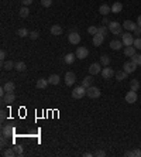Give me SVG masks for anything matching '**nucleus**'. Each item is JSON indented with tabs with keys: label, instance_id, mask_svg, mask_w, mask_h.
<instances>
[{
	"label": "nucleus",
	"instance_id": "1",
	"mask_svg": "<svg viewBox=\"0 0 141 157\" xmlns=\"http://www.w3.org/2000/svg\"><path fill=\"white\" fill-rule=\"evenodd\" d=\"M86 95V88L85 86H76L74 91H72V98H75V99H82V98Z\"/></svg>",
	"mask_w": 141,
	"mask_h": 157
},
{
	"label": "nucleus",
	"instance_id": "2",
	"mask_svg": "<svg viewBox=\"0 0 141 157\" xmlns=\"http://www.w3.org/2000/svg\"><path fill=\"white\" fill-rule=\"evenodd\" d=\"M109 30H110L112 34L118 36V34L122 33V26H120V23H117V21H110V23H109Z\"/></svg>",
	"mask_w": 141,
	"mask_h": 157
},
{
	"label": "nucleus",
	"instance_id": "3",
	"mask_svg": "<svg viewBox=\"0 0 141 157\" xmlns=\"http://www.w3.org/2000/svg\"><path fill=\"white\" fill-rule=\"evenodd\" d=\"M86 95L89 98H92V99H96V98H99L102 95V92H100V89L96 88V86H89V88L86 89Z\"/></svg>",
	"mask_w": 141,
	"mask_h": 157
},
{
	"label": "nucleus",
	"instance_id": "4",
	"mask_svg": "<svg viewBox=\"0 0 141 157\" xmlns=\"http://www.w3.org/2000/svg\"><path fill=\"white\" fill-rule=\"evenodd\" d=\"M68 40H69L70 44H74V46H78L80 42V34L78 31H70V34L68 36Z\"/></svg>",
	"mask_w": 141,
	"mask_h": 157
},
{
	"label": "nucleus",
	"instance_id": "5",
	"mask_svg": "<svg viewBox=\"0 0 141 157\" xmlns=\"http://www.w3.org/2000/svg\"><path fill=\"white\" fill-rule=\"evenodd\" d=\"M88 55H89V50H88L86 47H78V48H76V58L85 60Z\"/></svg>",
	"mask_w": 141,
	"mask_h": 157
},
{
	"label": "nucleus",
	"instance_id": "6",
	"mask_svg": "<svg viewBox=\"0 0 141 157\" xmlns=\"http://www.w3.org/2000/svg\"><path fill=\"white\" fill-rule=\"evenodd\" d=\"M137 99H138V96H137V92L136 91H128V92L126 93V102L127 103H136Z\"/></svg>",
	"mask_w": 141,
	"mask_h": 157
},
{
	"label": "nucleus",
	"instance_id": "7",
	"mask_svg": "<svg viewBox=\"0 0 141 157\" xmlns=\"http://www.w3.org/2000/svg\"><path fill=\"white\" fill-rule=\"evenodd\" d=\"M137 67H138V65L134 64L133 61H128V62H124V65H123V69L126 71L127 74H131V72H134V71L137 69Z\"/></svg>",
	"mask_w": 141,
	"mask_h": 157
},
{
	"label": "nucleus",
	"instance_id": "8",
	"mask_svg": "<svg viewBox=\"0 0 141 157\" xmlns=\"http://www.w3.org/2000/svg\"><path fill=\"white\" fill-rule=\"evenodd\" d=\"M100 74H102V77H103L104 79H110L113 75H116V72H114V71H113V69L107 65V67L102 68V72H100Z\"/></svg>",
	"mask_w": 141,
	"mask_h": 157
},
{
	"label": "nucleus",
	"instance_id": "9",
	"mask_svg": "<svg viewBox=\"0 0 141 157\" xmlns=\"http://www.w3.org/2000/svg\"><path fill=\"white\" fill-rule=\"evenodd\" d=\"M122 41H123V46H133V42H134V40H133V34H128V33H124L122 36Z\"/></svg>",
	"mask_w": 141,
	"mask_h": 157
},
{
	"label": "nucleus",
	"instance_id": "10",
	"mask_svg": "<svg viewBox=\"0 0 141 157\" xmlns=\"http://www.w3.org/2000/svg\"><path fill=\"white\" fill-rule=\"evenodd\" d=\"M100 65L102 64H99V62H93V64H90L89 65V74L90 75H96L99 74V72H102V68H100Z\"/></svg>",
	"mask_w": 141,
	"mask_h": 157
},
{
	"label": "nucleus",
	"instance_id": "11",
	"mask_svg": "<svg viewBox=\"0 0 141 157\" xmlns=\"http://www.w3.org/2000/svg\"><path fill=\"white\" fill-rule=\"evenodd\" d=\"M75 81H76V77L74 72H66L65 74V85L72 86V85L75 83Z\"/></svg>",
	"mask_w": 141,
	"mask_h": 157
},
{
	"label": "nucleus",
	"instance_id": "12",
	"mask_svg": "<svg viewBox=\"0 0 141 157\" xmlns=\"http://www.w3.org/2000/svg\"><path fill=\"white\" fill-rule=\"evenodd\" d=\"M14 101H16L14 92H6V95L2 98V102H3V103H13Z\"/></svg>",
	"mask_w": 141,
	"mask_h": 157
},
{
	"label": "nucleus",
	"instance_id": "13",
	"mask_svg": "<svg viewBox=\"0 0 141 157\" xmlns=\"http://www.w3.org/2000/svg\"><path fill=\"white\" fill-rule=\"evenodd\" d=\"M2 134L6 136V137L13 136V134H14V127H13V126H3V129H2Z\"/></svg>",
	"mask_w": 141,
	"mask_h": 157
},
{
	"label": "nucleus",
	"instance_id": "14",
	"mask_svg": "<svg viewBox=\"0 0 141 157\" xmlns=\"http://www.w3.org/2000/svg\"><path fill=\"white\" fill-rule=\"evenodd\" d=\"M136 27H137V24L133 23L131 20H126V21L123 23V28H124V30H128V31H134Z\"/></svg>",
	"mask_w": 141,
	"mask_h": 157
},
{
	"label": "nucleus",
	"instance_id": "15",
	"mask_svg": "<svg viewBox=\"0 0 141 157\" xmlns=\"http://www.w3.org/2000/svg\"><path fill=\"white\" fill-rule=\"evenodd\" d=\"M103 41H104V37L102 36V34H94L93 36V46L94 47H99V46H102L103 44Z\"/></svg>",
	"mask_w": 141,
	"mask_h": 157
},
{
	"label": "nucleus",
	"instance_id": "16",
	"mask_svg": "<svg viewBox=\"0 0 141 157\" xmlns=\"http://www.w3.org/2000/svg\"><path fill=\"white\" fill-rule=\"evenodd\" d=\"M110 11H112V7H110V6H107V5H102L100 7H99V13L102 14V16H104V17H106V16H107Z\"/></svg>",
	"mask_w": 141,
	"mask_h": 157
},
{
	"label": "nucleus",
	"instance_id": "17",
	"mask_svg": "<svg viewBox=\"0 0 141 157\" xmlns=\"http://www.w3.org/2000/svg\"><path fill=\"white\" fill-rule=\"evenodd\" d=\"M136 50H137V48H136L134 46H128V47H126V48H124V55H126V57H133L134 54H137Z\"/></svg>",
	"mask_w": 141,
	"mask_h": 157
},
{
	"label": "nucleus",
	"instance_id": "18",
	"mask_svg": "<svg viewBox=\"0 0 141 157\" xmlns=\"http://www.w3.org/2000/svg\"><path fill=\"white\" fill-rule=\"evenodd\" d=\"M122 46H123V41H118V40H113V41H110V48L114 50V51L122 50Z\"/></svg>",
	"mask_w": 141,
	"mask_h": 157
},
{
	"label": "nucleus",
	"instance_id": "19",
	"mask_svg": "<svg viewBox=\"0 0 141 157\" xmlns=\"http://www.w3.org/2000/svg\"><path fill=\"white\" fill-rule=\"evenodd\" d=\"M65 64H68V65H70V64H74V61L76 60V54H74V52H69V54H66L65 55Z\"/></svg>",
	"mask_w": 141,
	"mask_h": 157
},
{
	"label": "nucleus",
	"instance_id": "20",
	"mask_svg": "<svg viewBox=\"0 0 141 157\" xmlns=\"http://www.w3.org/2000/svg\"><path fill=\"white\" fill-rule=\"evenodd\" d=\"M122 10H123V5L120 3V2H116V3H113V6H112V13L117 14V13H120Z\"/></svg>",
	"mask_w": 141,
	"mask_h": 157
},
{
	"label": "nucleus",
	"instance_id": "21",
	"mask_svg": "<svg viewBox=\"0 0 141 157\" xmlns=\"http://www.w3.org/2000/svg\"><path fill=\"white\" fill-rule=\"evenodd\" d=\"M127 72L126 71H124V69H123V71H117V72H116V75H114V77H116V79H117L118 82H122V81H124V79L127 78Z\"/></svg>",
	"mask_w": 141,
	"mask_h": 157
},
{
	"label": "nucleus",
	"instance_id": "22",
	"mask_svg": "<svg viewBox=\"0 0 141 157\" xmlns=\"http://www.w3.org/2000/svg\"><path fill=\"white\" fill-rule=\"evenodd\" d=\"M59 81H61V78H59V75H50V78H48V82L51 83V85H58L59 83Z\"/></svg>",
	"mask_w": 141,
	"mask_h": 157
},
{
	"label": "nucleus",
	"instance_id": "23",
	"mask_svg": "<svg viewBox=\"0 0 141 157\" xmlns=\"http://www.w3.org/2000/svg\"><path fill=\"white\" fill-rule=\"evenodd\" d=\"M48 79H44V78H40L37 81V88L38 89H45L47 88V85H48Z\"/></svg>",
	"mask_w": 141,
	"mask_h": 157
},
{
	"label": "nucleus",
	"instance_id": "24",
	"mask_svg": "<svg viewBox=\"0 0 141 157\" xmlns=\"http://www.w3.org/2000/svg\"><path fill=\"white\" fill-rule=\"evenodd\" d=\"M92 83H93V78L92 77H86V78L82 79V86H85L86 89L89 86H92Z\"/></svg>",
	"mask_w": 141,
	"mask_h": 157
},
{
	"label": "nucleus",
	"instance_id": "25",
	"mask_svg": "<svg viewBox=\"0 0 141 157\" xmlns=\"http://www.w3.org/2000/svg\"><path fill=\"white\" fill-rule=\"evenodd\" d=\"M51 34H54V36H61L62 34V27L61 26H58V24L52 26L51 27Z\"/></svg>",
	"mask_w": 141,
	"mask_h": 157
},
{
	"label": "nucleus",
	"instance_id": "26",
	"mask_svg": "<svg viewBox=\"0 0 141 157\" xmlns=\"http://www.w3.org/2000/svg\"><path fill=\"white\" fill-rule=\"evenodd\" d=\"M14 67H16V64L13 61H3V69H6V71H11Z\"/></svg>",
	"mask_w": 141,
	"mask_h": 157
},
{
	"label": "nucleus",
	"instance_id": "27",
	"mask_svg": "<svg viewBox=\"0 0 141 157\" xmlns=\"http://www.w3.org/2000/svg\"><path fill=\"white\" fill-rule=\"evenodd\" d=\"M3 88H4L6 92H13L14 89H16V85H14L13 82H6L4 85H3Z\"/></svg>",
	"mask_w": 141,
	"mask_h": 157
},
{
	"label": "nucleus",
	"instance_id": "28",
	"mask_svg": "<svg viewBox=\"0 0 141 157\" xmlns=\"http://www.w3.org/2000/svg\"><path fill=\"white\" fill-rule=\"evenodd\" d=\"M3 156L4 157H14V156H17V154H16V152H14L13 147H9V149H6L4 152H3Z\"/></svg>",
	"mask_w": 141,
	"mask_h": 157
},
{
	"label": "nucleus",
	"instance_id": "29",
	"mask_svg": "<svg viewBox=\"0 0 141 157\" xmlns=\"http://www.w3.org/2000/svg\"><path fill=\"white\" fill-rule=\"evenodd\" d=\"M100 64L104 65V67H107V65H110V57L106 55V54H103V55L100 57Z\"/></svg>",
	"mask_w": 141,
	"mask_h": 157
},
{
	"label": "nucleus",
	"instance_id": "30",
	"mask_svg": "<svg viewBox=\"0 0 141 157\" xmlns=\"http://www.w3.org/2000/svg\"><path fill=\"white\" fill-rule=\"evenodd\" d=\"M14 68L17 69L19 72H23V71H26V68H27V65H26V62H23V61H19L17 64H16V67Z\"/></svg>",
	"mask_w": 141,
	"mask_h": 157
},
{
	"label": "nucleus",
	"instance_id": "31",
	"mask_svg": "<svg viewBox=\"0 0 141 157\" xmlns=\"http://www.w3.org/2000/svg\"><path fill=\"white\" fill-rule=\"evenodd\" d=\"M130 88L133 89V91H138V88H140V82H138V79H131L130 81Z\"/></svg>",
	"mask_w": 141,
	"mask_h": 157
},
{
	"label": "nucleus",
	"instance_id": "32",
	"mask_svg": "<svg viewBox=\"0 0 141 157\" xmlns=\"http://www.w3.org/2000/svg\"><path fill=\"white\" fill-rule=\"evenodd\" d=\"M28 14H30V10L27 9V6H24V7H21V9H20V17H21V19H26V17H28Z\"/></svg>",
	"mask_w": 141,
	"mask_h": 157
},
{
	"label": "nucleus",
	"instance_id": "33",
	"mask_svg": "<svg viewBox=\"0 0 141 157\" xmlns=\"http://www.w3.org/2000/svg\"><path fill=\"white\" fill-rule=\"evenodd\" d=\"M107 31H109V28L106 27V26H102V27H98V33H99V34H102L103 37H106V36H107Z\"/></svg>",
	"mask_w": 141,
	"mask_h": 157
},
{
	"label": "nucleus",
	"instance_id": "34",
	"mask_svg": "<svg viewBox=\"0 0 141 157\" xmlns=\"http://www.w3.org/2000/svg\"><path fill=\"white\" fill-rule=\"evenodd\" d=\"M131 61L137 65H141V55L140 54H134V55L131 57Z\"/></svg>",
	"mask_w": 141,
	"mask_h": 157
},
{
	"label": "nucleus",
	"instance_id": "35",
	"mask_svg": "<svg viewBox=\"0 0 141 157\" xmlns=\"http://www.w3.org/2000/svg\"><path fill=\"white\" fill-rule=\"evenodd\" d=\"M13 149H14V152H16L17 156H21V154H23V146H21V144H16Z\"/></svg>",
	"mask_w": 141,
	"mask_h": 157
},
{
	"label": "nucleus",
	"instance_id": "36",
	"mask_svg": "<svg viewBox=\"0 0 141 157\" xmlns=\"http://www.w3.org/2000/svg\"><path fill=\"white\" fill-rule=\"evenodd\" d=\"M17 34H19L20 37H26V36H30V33H28V30L27 28H20L19 31H17Z\"/></svg>",
	"mask_w": 141,
	"mask_h": 157
},
{
	"label": "nucleus",
	"instance_id": "37",
	"mask_svg": "<svg viewBox=\"0 0 141 157\" xmlns=\"http://www.w3.org/2000/svg\"><path fill=\"white\" fill-rule=\"evenodd\" d=\"M133 46L136 47L137 50H141V38L140 37L136 38V40H134V42H133Z\"/></svg>",
	"mask_w": 141,
	"mask_h": 157
},
{
	"label": "nucleus",
	"instance_id": "38",
	"mask_svg": "<svg viewBox=\"0 0 141 157\" xmlns=\"http://www.w3.org/2000/svg\"><path fill=\"white\" fill-rule=\"evenodd\" d=\"M88 33H89V34H92V36L98 34V27H94V26H90V27L88 28Z\"/></svg>",
	"mask_w": 141,
	"mask_h": 157
},
{
	"label": "nucleus",
	"instance_id": "39",
	"mask_svg": "<svg viewBox=\"0 0 141 157\" xmlns=\"http://www.w3.org/2000/svg\"><path fill=\"white\" fill-rule=\"evenodd\" d=\"M0 144H2V147L7 146V137H6V136H3V134H2V137H0Z\"/></svg>",
	"mask_w": 141,
	"mask_h": 157
},
{
	"label": "nucleus",
	"instance_id": "40",
	"mask_svg": "<svg viewBox=\"0 0 141 157\" xmlns=\"http://www.w3.org/2000/svg\"><path fill=\"white\" fill-rule=\"evenodd\" d=\"M42 7H50L52 5V0H41Z\"/></svg>",
	"mask_w": 141,
	"mask_h": 157
},
{
	"label": "nucleus",
	"instance_id": "41",
	"mask_svg": "<svg viewBox=\"0 0 141 157\" xmlns=\"http://www.w3.org/2000/svg\"><path fill=\"white\" fill-rule=\"evenodd\" d=\"M30 37H31V40H37L40 37V34H38V31H31L30 33Z\"/></svg>",
	"mask_w": 141,
	"mask_h": 157
},
{
	"label": "nucleus",
	"instance_id": "42",
	"mask_svg": "<svg viewBox=\"0 0 141 157\" xmlns=\"http://www.w3.org/2000/svg\"><path fill=\"white\" fill-rule=\"evenodd\" d=\"M93 156H98V157H104V156H106V152H104V150H98V152L94 153Z\"/></svg>",
	"mask_w": 141,
	"mask_h": 157
},
{
	"label": "nucleus",
	"instance_id": "43",
	"mask_svg": "<svg viewBox=\"0 0 141 157\" xmlns=\"http://www.w3.org/2000/svg\"><path fill=\"white\" fill-rule=\"evenodd\" d=\"M6 118H7V112H6L4 109H2V111H0V119L6 120Z\"/></svg>",
	"mask_w": 141,
	"mask_h": 157
},
{
	"label": "nucleus",
	"instance_id": "44",
	"mask_svg": "<svg viewBox=\"0 0 141 157\" xmlns=\"http://www.w3.org/2000/svg\"><path fill=\"white\" fill-rule=\"evenodd\" d=\"M4 58H6V51H4V50H2V51H0V60L4 61Z\"/></svg>",
	"mask_w": 141,
	"mask_h": 157
},
{
	"label": "nucleus",
	"instance_id": "45",
	"mask_svg": "<svg viewBox=\"0 0 141 157\" xmlns=\"http://www.w3.org/2000/svg\"><path fill=\"white\" fill-rule=\"evenodd\" d=\"M21 3H23L24 6H30L33 3V0H21Z\"/></svg>",
	"mask_w": 141,
	"mask_h": 157
},
{
	"label": "nucleus",
	"instance_id": "46",
	"mask_svg": "<svg viewBox=\"0 0 141 157\" xmlns=\"http://www.w3.org/2000/svg\"><path fill=\"white\" fill-rule=\"evenodd\" d=\"M134 34H136V36H140V34H141V27H138V26H137L136 30H134Z\"/></svg>",
	"mask_w": 141,
	"mask_h": 157
},
{
	"label": "nucleus",
	"instance_id": "47",
	"mask_svg": "<svg viewBox=\"0 0 141 157\" xmlns=\"http://www.w3.org/2000/svg\"><path fill=\"white\" fill-rule=\"evenodd\" d=\"M134 156H136V157H141V150H140V149H136V150H134Z\"/></svg>",
	"mask_w": 141,
	"mask_h": 157
},
{
	"label": "nucleus",
	"instance_id": "48",
	"mask_svg": "<svg viewBox=\"0 0 141 157\" xmlns=\"http://www.w3.org/2000/svg\"><path fill=\"white\" fill-rule=\"evenodd\" d=\"M124 156H126V157H131V156H134V150H133V152H126V153H124Z\"/></svg>",
	"mask_w": 141,
	"mask_h": 157
},
{
	"label": "nucleus",
	"instance_id": "49",
	"mask_svg": "<svg viewBox=\"0 0 141 157\" xmlns=\"http://www.w3.org/2000/svg\"><path fill=\"white\" fill-rule=\"evenodd\" d=\"M102 23H103V26H107V24H109V23H110V21H109V20H107V19H106V17H104V19H103V20H102Z\"/></svg>",
	"mask_w": 141,
	"mask_h": 157
},
{
	"label": "nucleus",
	"instance_id": "50",
	"mask_svg": "<svg viewBox=\"0 0 141 157\" xmlns=\"http://www.w3.org/2000/svg\"><path fill=\"white\" fill-rule=\"evenodd\" d=\"M137 26H138V27H141V14L138 16V19H137Z\"/></svg>",
	"mask_w": 141,
	"mask_h": 157
},
{
	"label": "nucleus",
	"instance_id": "51",
	"mask_svg": "<svg viewBox=\"0 0 141 157\" xmlns=\"http://www.w3.org/2000/svg\"><path fill=\"white\" fill-rule=\"evenodd\" d=\"M83 156H85V157H92V156H93V154H90V153H85Z\"/></svg>",
	"mask_w": 141,
	"mask_h": 157
}]
</instances>
